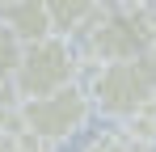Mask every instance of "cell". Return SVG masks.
I'll return each mask as SVG.
<instances>
[{
	"label": "cell",
	"mask_w": 156,
	"mask_h": 152,
	"mask_svg": "<svg viewBox=\"0 0 156 152\" xmlns=\"http://www.w3.org/2000/svg\"><path fill=\"white\" fill-rule=\"evenodd\" d=\"M47 13H51V34L72 42V38H84L97 25L101 4H89V0H47Z\"/></svg>",
	"instance_id": "8992f818"
},
{
	"label": "cell",
	"mask_w": 156,
	"mask_h": 152,
	"mask_svg": "<svg viewBox=\"0 0 156 152\" xmlns=\"http://www.w3.org/2000/svg\"><path fill=\"white\" fill-rule=\"evenodd\" d=\"M93 118V106H89V93H84V85H68V89H59L51 97H38V101H21L17 106V123L26 135H34L38 144H47V148H59V144H68L72 135H80L84 127Z\"/></svg>",
	"instance_id": "3957f363"
},
{
	"label": "cell",
	"mask_w": 156,
	"mask_h": 152,
	"mask_svg": "<svg viewBox=\"0 0 156 152\" xmlns=\"http://www.w3.org/2000/svg\"><path fill=\"white\" fill-rule=\"evenodd\" d=\"M80 152H144V148L122 135V127H110V131H101V135H93Z\"/></svg>",
	"instance_id": "52a82bcc"
},
{
	"label": "cell",
	"mask_w": 156,
	"mask_h": 152,
	"mask_svg": "<svg viewBox=\"0 0 156 152\" xmlns=\"http://www.w3.org/2000/svg\"><path fill=\"white\" fill-rule=\"evenodd\" d=\"M76 76H80L76 47L63 38H42L34 47H21L17 72H13V93H17V101H38L76 85Z\"/></svg>",
	"instance_id": "277c9868"
},
{
	"label": "cell",
	"mask_w": 156,
	"mask_h": 152,
	"mask_svg": "<svg viewBox=\"0 0 156 152\" xmlns=\"http://www.w3.org/2000/svg\"><path fill=\"white\" fill-rule=\"evenodd\" d=\"M84 93H89V106L97 114H105L110 123H127L135 114H144L148 106H156V80L148 76L144 59L101 63V68H93Z\"/></svg>",
	"instance_id": "7a4b0ae2"
},
{
	"label": "cell",
	"mask_w": 156,
	"mask_h": 152,
	"mask_svg": "<svg viewBox=\"0 0 156 152\" xmlns=\"http://www.w3.org/2000/svg\"><path fill=\"white\" fill-rule=\"evenodd\" d=\"M17 59H21V42L0 25V89L13 85V72H17Z\"/></svg>",
	"instance_id": "ba28073f"
},
{
	"label": "cell",
	"mask_w": 156,
	"mask_h": 152,
	"mask_svg": "<svg viewBox=\"0 0 156 152\" xmlns=\"http://www.w3.org/2000/svg\"><path fill=\"white\" fill-rule=\"evenodd\" d=\"M156 47V4H101L97 25L80 38V63H131Z\"/></svg>",
	"instance_id": "6da1fadb"
},
{
	"label": "cell",
	"mask_w": 156,
	"mask_h": 152,
	"mask_svg": "<svg viewBox=\"0 0 156 152\" xmlns=\"http://www.w3.org/2000/svg\"><path fill=\"white\" fill-rule=\"evenodd\" d=\"M0 25H4L21 47H34V42H42V38H55L47 0H4V4H0Z\"/></svg>",
	"instance_id": "5b68a950"
},
{
	"label": "cell",
	"mask_w": 156,
	"mask_h": 152,
	"mask_svg": "<svg viewBox=\"0 0 156 152\" xmlns=\"http://www.w3.org/2000/svg\"><path fill=\"white\" fill-rule=\"evenodd\" d=\"M0 152H55V148H47V144H38L34 135H13V139H0Z\"/></svg>",
	"instance_id": "9c48e42d"
}]
</instances>
